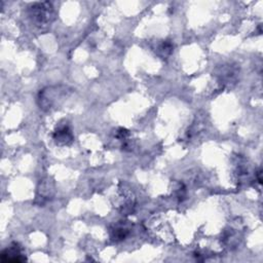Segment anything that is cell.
I'll use <instances>...</instances> for the list:
<instances>
[{"instance_id": "obj_1", "label": "cell", "mask_w": 263, "mask_h": 263, "mask_svg": "<svg viewBox=\"0 0 263 263\" xmlns=\"http://www.w3.org/2000/svg\"><path fill=\"white\" fill-rule=\"evenodd\" d=\"M72 89L66 85L47 86L38 92L37 104L43 111H49L59 106L65 98L71 93Z\"/></svg>"}, {"instance_id": "obj_2", "label": "cell", "mask_w": 263, "mask_h": 263, "mask_svg": "<svg viewBox=\"0 0 263 263\" xmlns=\"http://www.w3.org/2000/svg\"><path fill=\"white\" fill-rule=\"evenodd\" d=\"M28 14L31 21L37 26L48 24L53 17L52 4L47 1L35 2L28 7Z\"/></svg>"}, {"instance_id": "obj_3", "label": "cell", "mask_w": 263, "mask_h": 263, "mask_svg": "<svg viewBox=\"0 0 263 263\" xmlns=\"http://www.w3.org/2000/svg\"><path fill=\"white\" fill-rule=\"evenodd\" d=\"M52 139L54 140L55 144L60 146L69 145L72 143L73 135L67 122H64L62 124H59V126H57L55 130L52 134Z\"/></svg>"}, {"instance_id": "obj_4", "label": "cell", "mask_w": 263, "mask_h": 263, "mask_svg": "<svg viewBox=\"0 0 263 263\" xmlns=\"http://www.w3.org/2000/svg\"><path fill=\"white\" fill-rule=\"evenodd\" d=\"M25 260L26 257L24 256L20 245L16 242H12L1 252L2 262H23Z\"/></svg>"}, {"instance_id": "obj_5", "label": "cell", "mask_w": 263, "mask_h": 263, "mask_svg": "<svg viewBox=\"0 0 263 263\" xmlns=\"http://www.w3.org/2000/svg\"><path fill=\"white\" fill-rule=\"evenodd\" d=\"M132 230V225L127 221H119L110 228V237L114 241L125 239Z\"/></svg>"}, {"instance_id": "obj_6", "label": "cell", "mask_w": 263, "mask_h": 263, "mask_svg": "<svg viewBox=\"0 0 263 263\" xmlns=\"http://www.w3.org/2000/svg\"><path fill=\"white\" fill-rule=\"evenodd\" d=\"M53 192H54V187L52 182L49 179L42 180V182H40V185L38 188V194H37V199H41L40 204H43L44 201H46L47 199H50L51 196L53 195Z\"/></svg>"}, {"instance_id": "obj_7", "label": "cell", "mask_w": 263, "mask_h": 263, "mask_svg": "<svg viewBox=\"0 0 263 263\" xmlns=\"http://www.w3.org/2000/svg\"><path fill=\"white\" fill-rule=\"evenodd\" d=\"M236 74H237V69L230 65L223 66L217 73L221 83L223 84H228L230 82H233L236 78Z\"/></svg>"}, {"instance_id": "obj_8", "label": "cell", "mask_w": 263, "mask_h": 263, "mask_svg": "<svg viewBox=\"0 0 263 263\" xmlns=\"http://www.w3.org/2000/svg\"><path fill=\"white\" fill-rule=\"evenodd\" d=\"M159 49L160 51H162L163 55H167L170 54L172 51H173V44L167 42V41H164L160 46H159Z\"/></svg>"}]
</instances>
